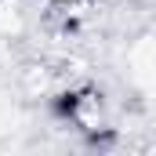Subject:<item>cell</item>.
I'll use <instances>...</instances> for the list:
<instances>
[{
  "instance_id": "cell-1",
  "label": "cell",
  "mask_w": 156,
  "mask_h": 156,
  "mask_svg": "<svg viewBox=\"0 0 156 156\" xmlns=\"http://www.w3.org/2000/svg\"><path fill=\"white\" fill-rule=\"evenodd\" d=\"M51 109L62 123L76 127L83 134H94V131L105 127V98L94 83H80V87H69V91L55 94Z\"/></svg>"
}]
</instances>
